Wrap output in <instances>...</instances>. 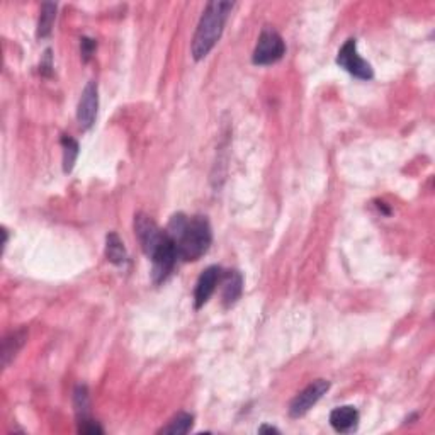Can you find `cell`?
<instances>
[{
	"label": "cell",
	"mask_w": 435,
	"mask_h": 435,
	"mask_svg": "<svg viewBox=\"0 0 435 435\" xmlns=\"http://www.w3.org/2000/svg\"><path fill=\"white\" fill-rule=\"evenodd\" d=\"M328 390H330V383H328L327 379H316V381H313L312 385L306 386L305 390L291 401L290 415L292 418H299V416L306 415V413L312 410L314 405L321 400V396H323Z\"/></svg>",
	"instance_id": "8992f818"
},
{
	"label": "cell",
	"mask_w": 435,
	"mask_h": 435,
	"mask_svg": "<svg viewBox=\"0 0 435 435\" xmlns=\"http://www.w3.org/2000/svg\"><path fill=\"white\" fill-rule=\"evenodd\" d=\"M165 232L174 240L179 259L184 262L199 261L213 242V233L206 216L189 218L184 213H177L170 218Z\"/></svg>",
	"instance_id": "6da1fadb"
},
{
	"label": "cell",
	"mask_w": 435,
	"mask_h": 435,
	"mask_svg": "<svg viewBox=\"0 0 435 435\" xmlns=\"http://www.w3.org/2000/svg\"><path fill=\"white\" fill-rule=\"evenodd\" d=\"M26 332L24 330H17V332H12V334L9 335V337L3 338V343H2V365L6 367L7 364L10 363V361L16 357V354L19 352L21 347L24 345L26 342Z\"/></svg>",
	"instance_id": "7c38bea8"
},
{
	"label": "cell",
	"mask_w": 435,
	"mask_h": 435,
	"mask_svg": "<svg viewBox=\"0 0 435 435\" xmlns=\"http://www.w3.org/2000/svg\"><path fill=\"white\" fill-rule=\"evenodd\" d=\"M51 68H53V65H51V50H46L45 60L41 61V72L45 73L46 70H51Z\"/></svg>",
	"instance_id": "d6986e66"
},
{
	"label": "cell",
	"mask_w": 435,
	"mask_h": 435,
	"mask_svg": "<svg viewBox=\"0 0 435 435\" xmlns=\"http://www.w3.org/2000/svg\"><path fill=\"white\" fill-rule=\"evenodd\" d=\"M259 434H279V430L276 427H270V425H262L259 429Z\"/></svg>",
	"instance_id": "ffe728a7"
},
{
	"label": "cell",
	"mask_w": 435,
	"mask_h": 435,
	"mask_svg": "<svg viewBox=\"0 0 435 435\" xmlns=\"http://www.w3.org/2000/svg\"><path fill=\"white\" fill-rule=\"evenodd\" d=\"M54 17H57V3L45 2L41 6V16L38 23V38H48L53 29Z\"/></svg>",
	"instance_id": "5bb4252c"
},
{
	"label": "cell",
	"mask_w": 435,
	"mask_h": 435,
	"mask_svg": "<svg viewBox=\"0 0 435 435\" xmlns=\"http://www.w3.org/2000/svg\"><path fill=\"white\" fill-rule=\"evenodd\" d=\"M134 233H136L138 242H140L141 248L148 257H152L156 248L167 239L165 230L159 228V225L143 213H138L134 216Z\"/></svg>",
	"instance_id": "277c9868"
},
{
	"label": "cell",
	"mask_w": 435,
	"mask_h": 435,
	"mask_svg": "<svg viewBox=\"0 0 435 435\" xmlns=\"http://www.w3.org/2000/svg\"><path fill=\"white\" fill-rule=\"evenodd\" d=\"M61 148H63V170L65 174H68V172L73 170V165H75L80 146L72 136L63 134L61 136Z\"/></svg>",
	"instance_id": "9a60e30c"
},
{
	"label": "cell",
	"mask_w": 435,
	"mask_h": 435,
	"mask_svg": "<svg viewBox=\"0 0 435 435\" xmlns=\"http://www.w3.org/2000/svg\"><path fill=\"white\" fill-rule=\"evenodd\" d=\"M337 63L342 68H345L350 75L357 77L361 80H371L374 77L371 65L357 53V43L354 38L347 39L342 48L338 50Z\"/></svg>",
	"instance_id": "5b68a950"
},
{
	"label": "cell",
	"mask_w": 435,
	"mask_h": 435,
	"mask_svg": "<svg viewBox=\"0 0 435 435\" xmlns=\"http://www.w3.org/2000/svg\"><path fill=\"white\" fill-rule=\"evenodd\" d=\"M192 423H194V416L191 415V413L181 412V413H177V415H175L165 427H162V429L159 430V434L184 435L192 429Z\"/></svg>",
	"instance_id": "4fadbf2b"
},
{
	"label": "cell",
	"mask_w": 435,
	"mask_h": 435,
	"mask_svg": "<svg viewBox=\"0 0 435 435\" xmlns=\"http://www.w3.org/2000/svg\"><path fill=\"white\" fill-rule=\"evenodd\" d=\"M105 257L116 265H123L128 261V252L118 233H109L108 239H105Z\"/></svg>",
	"instance_id": "8fae6325"
},
{
	"label": "cell",
	"mask_w": 435,
	"mask_h": 435,
	"mask_svg": "<svg viewBox=\"0 0 435 435\" xmlns=\"http://www.w3.org/2000/svg\"><path fill=\"white\" fill-rule=\"evenodd\" d=\"M99 109V92L97 83L89 82L83 89L82 97L79 101V108H77V121H79L82 130H89L92 124L96 123Z\"/></svg>",
	"instance_id": "52a82bcc"
},
{
	"label": "cell",
	"mask_w": 435,
	"mask_h": 435,
	"mask_svg": "<svg viewBox=\"0 0 435 435\" xmlns=\"http://www.w3.org/2000/svg\"><path fill=\"white\" fill-rule=\"evenodd\" d=\"M330 425L334 427L337 432L349 434L357 429L359 425V412L354 407H338L330 413Z\"/></svg>",
	"instance_id": "30bf717a"
},
{
	"label": "cell",
	"mask_w": 435,
	"mask_h": 435,
	"mask_svg": "<svg viewBox=\"0 0 435 435\" xmlns=\"http://www.w3.org/2000/svg\"><path fill=\"white\" fill-rule=\"evenodd\" d=\"M79 432L80 434H87V435H97V434H104L102 427L99 425L97 422H94L92 418H87L79 422Z\"/></svg>",
	"instance_id": "e0dca14e"
},
{
	"label": "cell",
	"mask_w": 435,
	"mask_h": 435,
	"mask_svg": "<svg viewBox=\"0 0 435 435\" xmlns=\"http://www.w3.org/2000/svg\"><path fill=\"white\" fill-rule=\"evenodd\" d=\"M73 405H75L77 420H79V422L90 418L89 416L90 401H89V390H87V386H83V385L77 386L75 393H73Z\"/></svg>",
	"instance_id": "2e32d148"
},
{
	"label": "cell",
	"mask_w": 435,
	"mask_h": 435,
	"mask_svg": "<svg viewBox=\"0 0 435 435\" xmlns=\"http://www.w3.org/2000/svg\"><path fill=\"white\" fill-rule=\"evenodd\" d=\"M221 269H219L218 265L208 267V269L201 274L196 284V291H194V306H196V310L203 308V306L210 301L213 292L216 291L219 279H221Z\"/></svg>",
	"instance_id": "ba28073f"
},
{
	"label": "cell",
	"mask_w": 435,
	"mask_h": 435,
	"mask_svg": "<svg viewBox=\"0 0 435 435\" xmlns=\"http://www.w3.org/2000/svg\"><path fill=\"white\" fill-rule=\"evenodd\" d=\"M284 53H286V45H284L279 32L270 26H265L257 39L252 61L255 65H272L279 61L284 57Z\"/></svg>",
	"instance_id": "3957f363"
},
{
	"label": "cell",
	"mask_w": 435,
	"mask_h": 435,
	"mask_svg": "<svg viewBox=\"0 0 435 435\" xmlns=\"http://www.w3.org/2000/svg\"><path fill=\"white\" fill-rule=\"evenodd\" d=\"M94 50H96V41L90 38H82L80 39V53H82V60L89 61L92 58Z\"/></svg>",
	"instance_id": "ac0fdd59"
},
{
	"label": "cell",
	"mask_w": 435,
	"mask_h": 435,
	"mask_svg": "<svg viewBox=\"0 0 435 435\" xmlns=\"http://www.w3.org/2000/svg\"><path fill=\"white\" fill-rule=\"evenodd\" d=\"M232 9L233 3L223 2V0H213V2L208 3L192 38L191 51L194 60H203L214 48V45L221 38L223 29H225Z\"/></svg>",
	"instance_id": "7a4b0ae2"
},
{
	"label": "cell",
	"mask_w": 435,
	"mask_h": 435,
	"mask_svg": "<svg viewBox=\"0 0 435 435\" xmlns=\"http://www.w3.org/2000/svg\"><path fill=\"white\" fill-rule=\"evenodd\" d=\"M221 301L225 308H232L243 292V276L239 270H226L221 274Z\"/></svg>",
	"instance_id": "9c48e42d"
}]
</instances>
